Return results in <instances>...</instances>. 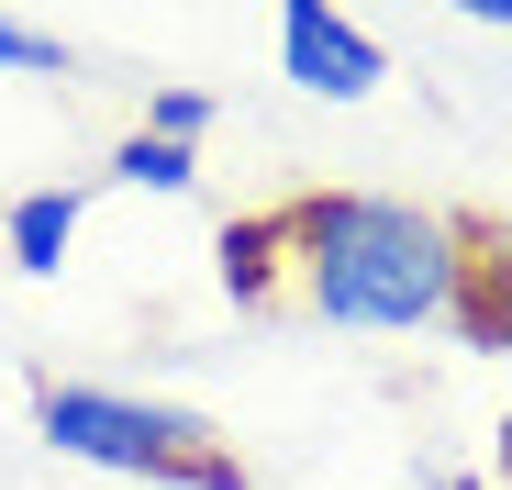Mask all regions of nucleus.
<instances>
[{
	"label": "nucleus",
	"mask_w": 512,
	"mask_h": 490,
	"mask_svg": "<svg viewBox=\"0 0 512 490\" xmlns=\"http://www.w3.org/2000/svg\"><path fill=\"white\" fill-rule=\"evenodd\" d=\"M290 290L334 335H423L468 290V223L401 190H301L279 201Z\"/></svg>",
	"instance_id": "obj_1"
},
{
	"label": "nucleus",
	"mask_w": 512,
	"mask_h": 490,
	"mask_svg": "<svg viewBox=\"0 0 512 490\" xmlns=\"http://www.w3.org/2000/svg\"><path fill=\"white\" fill-rule=\"evenodd\" d=\"M34 435L78 468H112V479H156V490H256L245 457L223 446V424L179 413V401H145V390H101V379H45L34 390Z\"/></svg>",
	"instance_id": "obj_2"
},
{
	"label": "nucleus",
	"mask_w": 512,
	"mask_h": 490,
	"mask_svg": "<svg viewBox=\"0 0 512 490\" xmlns=\"http://www.w3.org/2000/svg\"><path fill=\"white\" fill-rule=\"evenodd\" d=\"M279 78L301 101H368L390 78V45L334 0H279Z\"/></svg>",
	"instance_id": "obj_3"
},
{
	"label": "nucleus",
	"mask_w": 512,
	"mask_h": 490,
	"mask_svg": "<svg viewBox=\"0 0 512 490\" xmlns=\"http://www.w3.org/2000/svg\"><path fill=\"white\" fill-rule=\"evenodd\" d=\"M78 234H90V190H23L12 212H0V257H12L23 279H56L78 257Z\"/></svg>",
	"instance_id": "obj_4"
},
{
	"label": "nucleus",
	"mask_w": 512,
	"mask_h": 490,
	"mask_svg": "<svg viewBox=\"0 0 512 490\" xmlns=\"http://www.w3.org/2000/svg\"><path fill=\"white\" fill-rule=\"evenodd\" d=\"M212 257H223V301H234V312H268V301L290 290V234H279V212H234V223L212 234Z\"/></svg>",
	"instance_id": "obj_5"
},
{
	"label": "nucleus",
	"mask_w": 512,
	"mask_h": 490,
	"mask_svg": "<svg viewBox=\"0 0 512 490\" xmlns=\"http://www.w3.org/2000/svg\"><path fill=\"white\" fill-rule=\"evenodd\" d=\"M112 190H145V201H190V190H201V145L123 134V145H112Z\"/></svg>",
	"instance_id": "obj_6"
},
{
	"label": "nucleus",
	"mask_w": 512,
	"mask_h": 490,
	"mask_svg": "<svg viewBox=\"0 0 512 490\" xmlns=\"http://www.w3.org/2000/svg\"><path fill=\"white\" fill-rule=\"evenodd\" d=\"M134 134H167V145H201L212 134V90H145V123Z\"/></svg>",
	"instance_id": "obj_7"
},
{
	"label": "nucleus",
	"mask_w": 512,
	"mask_h": 490,
	"mask_svg": "<svg viewBox=\"0 0 512 490\" xmlns=\"http://www.w3.org/2000/svg\"><path fill=\"white\" fill-rule=\"evenodd\" d=\"M0 67H23V78H67V34L23 23V12H0Z\"/></svg>",
	"instance_id": "obj_8"
},
{
	"label": "nucleus",
	"mask_w": 512,
	"mask_h": 490,
	"mask_svg": "<svg viewBox=\"0 0 512 490\" xmlns=\"http://www.w3.org/2000/svg\"><path fill=\"white\" fill-rule=\"evenodd\" d=\"M490 479L512 490V413H501V446H490Z\"/></svg>",
	"instance_id": "obj_9"
},
{
	"label": "nucleus",
	"mask_w": 512,
	"mask_h": 490,
	"mask_svg": "<svg viewBox=\"0 0 512 490\" xmlns=\"http://www.w3.org/2000/svg\"><path fill=\"white\" fill-rule=\"evenodd\" d=\"M446 490H479V479H446Z\"/></svg>",
	"instance_id": "obj_10"
}]
</instances>
